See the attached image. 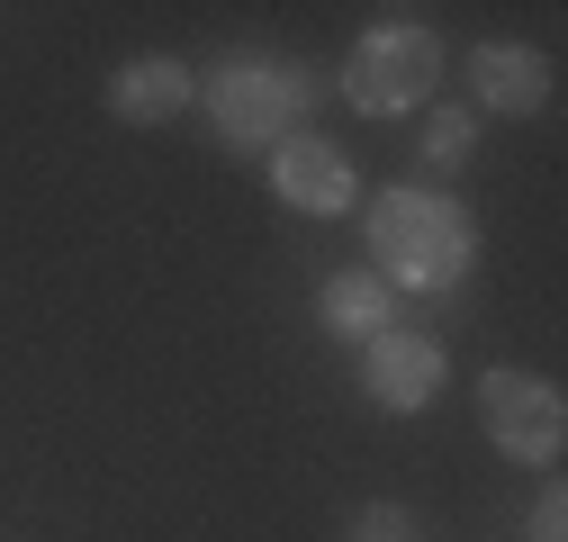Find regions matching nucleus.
Returning <instances> with one entry per match:
<instances>
[{"label": "nucleus", "mask_w": 568, "mask_h": 542, "mask_svg": "<svg viewBox=\"0 0 568 542\" xmlns=\"http://www.w3.org/2000/svg\"><path fill=\"white\" fill-rule=\"evenodd\" d=\"M371 271L388 290H460L469 262H478V227L452 190H424V181H397V190H371Z\"/></svg>", "instance_id": "1"}, {"label": "nucleus", "mask_w": 568, "mask_h": 542, "mask_svg": "<svg viewBox=\"0 0 568 542\" xmlns=\"http://www.w3.org/2000/svg\"><path fill=\"white\" fill-rule=\"evenodd\" d=\"M199 100H207V118H217V136L226 145H244V154H271L280 136H307V73L298 63H280V54H235V63H217V73L199 82Z\"/></svg>", "instance_id": "2"}, {"label": "nucleus", "mask_w": 568, "mask_h": 542, "mask_svg": "<svg viewBox=\"0 0 568 542\" xmlns=\"http://www.w3.org/2000/svg\"><path fill=\"white\" fill-rule=\"evenodd\" d=\"M434 82H443V37L415 28V19L371 28L362 46L343 54V100L362 109V118H406V109H424Z\"/></svg>", "instance_id": "3"}, {"label": "nucleus", "mask_w": 568, "mask_h": 542, "mask_svg": "<svg viewBox=\"0 0 568 542\" xmlns=\"http://www.w3.org/2000/svg\"><path fill=\"white\" fill-rule=\"evenodd\" d=\"M478 425H487V443L506 452V461L550 470L559 443H568V406H559L550 380H532V371L506 362V371H487V380H478Z\"/></svg>", "instance_id": "4"}, {"label": "nucleus", "mask_w": 568, "mask_h": 542, "mask_svg": "<svg viewBox=\"0 0 568 542\" xmlns=\"http://www.w3.org/2000/svg\"><path fill=\"white\" fill-rule=\"evenodd\" d=\"M452 362H443V334H424V325H388L362 344V398L379 406V416H424V406L443 398Z\"/></svg>", "instance_id": "5"}, {"label": "nucleus", "mask_w": 568, "mask_h": 542, "mask_svg": "<svg viewBox=\"0 0 568 542\" xmlns=\"http://www.w3.org/2000/svg\"><path fill=\"white\" fill-rule=\"evenodd\" d=\"M271 199L298 218H352L362 209V172L334 136H280L271 145Z\"/></svg>", "instance_id": "6"}, {"label": "nucleus", "mask_w": 568, "mask_h": 542, "mask_svg": "<svg viewBox=\"0 0 568 542\" xmlns=\"http://www.w3.org/2000/svg\"><path fill=\"white\" fill-rule=\"evenodd\" d=\"M469 91L487 118H532V109H550V54L515 46V37H487V46H469Z\"/></svg>", "instance_id": "7"}, {"label": "nucleus", "mask_w": 568, "mask_h": 542, "mask_svg": "<svg viewBox=\"0 0 568 542\" xmlns=\"http://www.w3.org/2000/svg\"><path fill=\"white\" fill-rule=\"evenodd\" d=\"M190 100H199V73L181 54H126L109 73V118L118 127H172Z\"/></svg>", "instance_id": "8"}, {"label": "nucleus", "mask_w": 568, "mask_h": 542, "mask_svg": "<svg viewBox=\"0 0 568 542\" xmlns=\"http://www.w3.org/2000/svg\"><path fill=\"white\" fill-rule=\"evenodd\" d=\"M316 317H325V334H343V344H371V334L397 325V290L379 281L371 262L362 271H334V281L316 290Z\"/></svg>", "instance_id": "9"}, {"label": "nucleus", "mask_w": 568, "mask_h": 542, "mask_svg": "<svg viewBox=\"0 0 568 542\" xmlns=\"http://www.w3.org/2000/svg\"><path fill=\"white\" fill-rule=\"evenodd\" d=\"M469 145H478V109H434L424 118V163H469Z\"/></svg>", "instance_id": "10"}, {"label": "nucleus", "mask_w": 568, "mask_h": 542, "mask_svg": "<svg viewBox=\"0 0 568 542\" xmlns=\"http://www.w3.org/2000/svg\"><path fill=\"white\" fill-rule=\"evenodd\" d=\"M343 542H424V533H415V515H406L397 498H371L362 515H352V533H343Z\"/></svg>", "instance_id": "11"}, {"label": "nucleus", "mask_w": 568, "mask_h": 542, "mask_svg": "<svg viewBox=\"0 0 568 542\" xmlns=\"http://www.w3.org/2000/svg\"><path fill=\"white\" fill-rule=\"evenodd\" d=\"M559 524H568V498H559V489H541V506H532V542H568Z\"/></svg>", "instance_id": "12"}]
</instances>
